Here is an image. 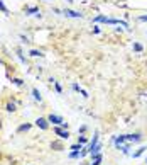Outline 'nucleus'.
Segmentation results:
<instances>
[{"mask_svg": "<svg viewBox=\"0 0 147 165\" xmlns=\"http://www.w3.org/2000/svg\"><path fill=\"white\" fill-rule=\"evenodd\" d=\"M47 121L53 123V124H56V126H61V124L64 123L63 116H58V114H49V116H47Z\"/></svg>", "mask_w": 147, "mask_h": 165, "instance_id": "f257e3e1", "label": "nucleus"}, {"mask_svg": "<svg viewBox=\"0 0 147 165\" xmlns=\"http://www.w3.org/2000/svg\"><path fill=\"white\" fill-rule=\"evenodd\" d=\"M54 133H56L61 140H68V138H69V131L64 130V128H61V126H56V128H54Z\"/></svg>", "mask_w": 147, "mask_h": 165, "instance_id": "f03ea898", "label": "nucleus"}, {"mask_svg": "<svg viewBox=\"0 0 147 165\" xmlns=\"http://www.w3.org/2000/svg\"><path fill=\"white\" fill-rule=\"evenodd\" d=\"M36 126L41 128L42 131H46L47 128H49V121H47V117H37V119H36Z\"/></svg>", "mask_w": 147, "mask_h": 165, "instance_id": "7ed1b4c3", "label": "nucleus"}, {"mask_svg": "<svg viewBox=\"0 0 147 165\" xmlns=\"http://www.w3.org/2000/svg\"><path fill=\"white\" fill-rule=\"evenodd\" d=\"M125 140H127V143H139V141H142V135H141V133L125 135Z\"/></svg>", "mask_w": 147, "mask_h": 165, "instance_id": "20e7f679", "label": "nucleus"}, {"mask_svg": "<svg viewBox=\"0 0 147 165\" xmlns=\"http://www.w3.org/2000/svg\"><path fill=\"white\" fill-rule=\"evenodd\" d=\"M98 140H100V135H98V131H96V133H95V136H93V140H91L90 145H88V151H90V153H91V150H93L95 146L98 145Z\"/></svg>", "mask_w": 147, "mask_h": 165, "instance_id": "39448f33", "label": "nucleus"}, {"mask_svg": "<svg viewBox=\"0 0 147 165\" xmlns=\"http://www.w3.org/2000/svg\"><path fill=\"white\" fill-rule=\"evenodd\" d=\"M63 14L66 15V17H74V19H81L83 17V14H80V12H74V10H63Z\"/></svg>", "mask_w": 147, "mask_h": 165, "instance_id": "423d86ee", "label": "nucleus"}, {"mask_svg": "<svg viewBox=\"0 0 147 165\" xmlns=\"http://www.w3.org/2000/svg\"><path fill=\"white\" fill-rule=\"evenodd\" d=\"M32 97H34V101H36V102H42V96H41V92L36 89V87L32 89Z\"/></svg>", "mask_w": 147, "mask_h": 165, "instance_id": "0eeeda50", "label": "nucleus"}, {"mask_svg": "<svg viewBox=\"0 0 147 165\" xmlns=\"http://www.w3.org/2000/svg\"><path fill=\"white\" fill-rule=\"evenodd\" d=\"M32 128V124L31 123H26V124H20L19 128H17V133H24V131H29Z\"/></svg>", "mask_w": 147, "mask_h": 165, "instance_id": "6e6552de", "label": "nucleus"}, {"mask_svg": "<svg viewBox=\"0 0 147 165\" xmlns=\"http://www.w3.org/2000/svg\"><path fill=\"white\" fill-rule=\"evenodd\" d=\"M26 14L29 15V14H36V15H39L41 17V12H39V9L37 7H27L26 9Z\"/></svg>", "mask_w": 147, "mask_h": 165, "instance_id": "1a4fd4ad", "label": "nucleus"}, {"mask_svg": "<svg viewBox=\"0 0 147 165\" xmlns=\"http://www.w3.org/2000/svg\"><path fill=\"white\" fill-rule=\"evenodd\" d=\"M5 111H7V112H15L17 107H15V104H14V102H7L5 104Z\"/></svg>", "mask_w": 147, "mask_h": 165, "instance_id": "9d476101", "label": "nucleus"}, {"mask_svg": "<svg viewBox=\"0 0 147 165\" xmlns=\"http://www.w3.org/2000/svg\"><path fill=\"white\" fill-rule=\"evenodd\" d=\"M29 55L32 56V58H37V56H39V58H42V51H37V49H31V51H29Z\"/></svg>", "mask_w": 147, "mask_h": 165, "instance_id": "9b49d317", "label": "nucleus"}, {"mask_svg": "<svg viewBox=\"0 0 147 165\" xmlns=\"http://www.w3.org/2000/svg\"><path fill=\"white\" fill-rule=\"evenodd\" d=\"M12 83L14 85H17V87H24V80H20V78H12Z\"/></svg>", "mask_w": 147, "mask_h": 165, "instance_id": "f8f14e48", "label": "nucleus"}, {"mask_svg": "<svg viewBox=\"0 0 147 165\" xmlns=\"http://www.w3.org/2000/svg\"><path fill=\"white\" fill-rule=\"evenodd\" d=\"M51 146H53L54 150H58V151H61V150H63V145H61L59 141H54V143L51 145Z\"/></svg>", "mask_w": 147, "mask_h": 165, "instance_id": "ddd939ff", "label": "nucleus"}, {"mask_svg": "<svg viewBox=\"0 0 147 165\" xmlns=\"http://www.w3.org/2000/svg\"><path fill=\"white\" fill-rule=\"evenodd\" d=\"M146 150H147L146 146H142V148H139V150H137V151H135V153H134V158L141 157V155H142V153H144V151H146Z\"/></svg>", "mask_w": 147, "mask_h": 165, "instance_id": "4468645a", "label": "nucleus"}, {"mask_svg": "<svg viewBox=\"0 0 147 165\" xmlns=\"http://www.w3.org/2000/svg\"><path fill=\"white\" fill-rule=\"evenodd\" d=\"M71 150L80 151V150H83V145H81V143H76V145H73V146H71Z\"/></svg>", "mask_w": 147, "mask_h": 165, "instance_id": "2eb2a0df", "label": "nucleus"}, {"mask_svg": "<svg viewBox=\"0 0 147 165\" xmlns=\"http://www.w3.org/2000/svg\"><path fill=\"white\" fill-rule=\"evenodd\" d=\"M78 143L86 145V143H88V138H86V136H78Z\"/></svg>", "mask_w": 147, "mask_h": 165, "instance_id": "dca6fc26", "label": "nucleus"}, {"mask_svg": "<svg viewBox=\"0 0 147 165\" xmlns=\"http://www.w3.org/2000/svg\"><path fill=\"white\" fill-rule=\"evenodd\" d=\"M0 10H2L4 14H9V9H7L5 5H4V2H2V0H0Z\"/></svg>", "mask_w": 147, "mask_h": 165, "instance_id": "f3484780", "label": "nucleus"}, {"mask_svg": "<svg viewBox=\"0 0 147 165\" xmlns=\"http://www.w3.org/2000/svg\"><path fill=\"white\" fill-rule=\"evenodd\" d=\"M54 87H56V92H58V94H63V87H61L58 82H54Z\"/></svg>", "mask_w": 147, "mask_h": 165, "instance_id": "a211bd4d", "label": "nucleus"}, {"mask_svg": "<svg viewBox=\"0 0 147 165\" xmlns=\"http://www.w3.org/2000/svg\"><path fill=\"white\" fill-rule=\"evenodd\" d=\"M80 153H81V151H71V153H69V158H78V157H80Z\"/></svg>", "mask_w": 147, "mask_h": 165, "instance_id": "6ab92c4d", "label": "nucleus"}, {"mask_svg": "<svg viewBox=\"0 0 147 165\" xmlns=\"http://www.w3.org/2000/svg\"><path fill=\"white\" fill-rule=\"evenodd\" d=\"M134 49H135V51H139V53H141V51H142L144 48H142V44H139V43H134Z\"/></svg>", "mask_w": 147, "mask_h": 165, "instance_id": "aec40b11", "label": "nucleus"}, {"mask_svg": "<svg viewBox=\"0 0 147 165\" xmlns=\"http://www.w3.org/2000/svg\"><path fill=\"white\" fill-rule=\"evenodd\" d=\"M71 89H73L74 92H81V87L78 85V83H73V85H71Z\"/></svg>", "mask_w": 147, "mask_h": 165, "instance_id": "412c9836", "label": "nucleus"}, {"mask_svg": "<svg viewBox=\"0 0 147 165\" xmlns=\"http://www.w3.org/2000/svg\"><path fill=\"white\" fill-rule=\"evenodd\" d=\"M17 55H19V60L22 63H26V58H24V56H22V51H20V49H17Z\"/></svg>", "mask_w": 147, "mask_h": 165, "instance_id": "4be33fe9", "label": "nucleus"}, {"mask_svg": "<svg viewBox=\"0 0 147 165\" xmlns=\"http://www.w3.org/2000/svg\"><path fill=\"white\" fill-rule=\"evenodd\" d=\"M139 21H142V22H147V15H141V17H139Z\"/></svg>", "mask_w": 147, "mask_h": 165, "instance_id": "5701e85b", "label": "nucleus"}, {"mask_svg": "<svg viewBox=\"0 0 147 165\" xmlns=\"http://www.w3.org/2000/svg\"><path fill=\"white\" fill-rule=\"evenodd\" d=\"M20 39H22V43H29V39H27L26 36H20Z\"/></svg>", "mask_w": 147, "mask_h": 165, "instance_id": "b1692460", "label": "nucleus"}, {"mask_svg": "<svg viewBox=\"0 0 147 165\" xmlns=\"http://www.w3.org/2000/svg\"><path fill=\"white\" fill-rule=\"evenodd\" d=\"M0 65H4V62H2V58H0Z\"/></svg>", "mask_w": 147, "mask_h": 165, "instance_id": "393cba45", "label": "nucleus"}, {"mask_svg": "<svg viewBox=\"0 0 147 165\" xmlns=\"http://www.w3.org/2000/svg\"><path fill=\"white\" fill-rule=\"evenodd\" d=\"M66 2H73V0H66Z\"/></svg>", "mask_w": 147, "mask_h": 165, "instance_id": "a878e982", "label": "nucleus"}, {"mask_svg": "<svg viewBox=\"0 0 147 165\" xmlns=\"http://www.w3.org/2000/svg\"><path fill=\"white\" fill-rule=\"evenodd\" d=\"M146 164H147V160H146Z\"/></svg>", "mask_w": 147, "mask_h": 165, "instance_id": "bb28decb", "label": "nucleus"}]
</instances>
